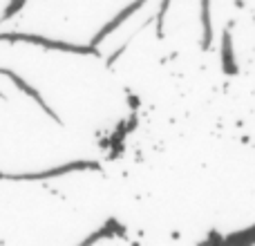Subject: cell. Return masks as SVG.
Segmentation results:
<instances>
[{
	"label": "cell",
	"instance_id": "cell-2",
	"mask_svg": "<svg viewBox=\"0 0 255 246\" xmlns=\"http://www.w3.org/2000/svg\"><path fill=\"white\" fill-rule=\"evenodd\" d=\"M97 161H74V163H65L61 168H49L45 172H29V175H7L0 172V179H52V177H61L67 172H76V170H99Z\"/></svg>",
	"mask_w": 255,
	"mask_h": 246
},
{
	"label": "cell",
	"instance_id": "cell-7",
	"mask_svg": "<svg viewBox=\"0 0 255 246\" xmlns=\"http://www.w3.org/2000/svg\"><path fill=\"white\" fill-rule=\"evenodd\" d=\"M22 4H25V0H11V2H9V7H7V11L2 13V20H7V18H11L13 13H18Z\"/></svg>",
	"mask_w": 255,
	"mask_h": 246
},
{
	"label": "cell",
	"instance_id": "cell-4",
	"mask_svg": "<svg viewBox=\"0 0 255 246\" xmlns=\"http://www.w3.org/2000/svg\"><path fill=\"white\" fill-rule=\"evenodd\" d=\"M0 74H4V76H7V79H11V81H13V85H16L18 90H22V92L27 94V97H31V99H34V101L38 103V106L43 108V110L49 115V119H54V121H61V119H58V115H56V112H54L52 108H49L47 103H45V99L40 97V92H36V90L31 88V85L27 83V81L22 79V76H18L16 72H11V70H0Z\"/></svg>",
	"mask_w": 255,
	"mask_h": 246
},
{
	"label": "cell",
	"instance_id": "cell-3",
	"mask_svg": "<svg viewBox=\"0 0 255 246\" xmlns=\"http://www.w3.org/2000/svg\"><path fill=\"white\" fill-rule=\"evenodd\" d=\"M145 2H148V0H134V2H132V4H128V7L126 9H121V11L119 13H117V16L115 18H112V20L110 22H106V25H103V29L101 31H99V34L97 36H94V38H92V45H94V47H97V45L99 43H101V40L103 38H108V36H110L112 34V31H115L117 29V27H119L121 25V22H124L126 20V18H130L132 16V13H134L136 11V9H139V7H143V4Z\"/></svg>",
	"mask_w": 255,
	"mask_h": 246
},
{
	"label": "cell",
	"instance_id": "cell-6",
	"mask_svg": "<svg viewBox=\"0 0 255 246\" xmlns=\"http://www.w3.org/2000/svg\"><path fill=\"white\" fill-rule=\"evenodd\" d=\"M202 27H204V47H211L213 29H211V0H202Z\"/></svg>",
	"mask_w": 255,
	"mask_h": 246
},
{
	"label": "cell",
	"instance_id": "cell-1",
	"mask_svg": "<svg viewBox=\"0 0 255 246\" xmlns=\"http://www.w3.org/2000/svg\"><path fill=\"white\" fill-rule=\"evenodd\" d=\"M0 40H11V43H34L40 47L47 49H61V52H76V54H97V47L92 43L88 47H81V45H70L63 43V40H52L45 38V36H29V34H0Z\"/></svg>",
	"mask_w": 255,
	"mask_h": 246
},
{
	"label": "cell",
	"instance_id": "cell-5",
	"mask_svg": "<svg viewBox=\"0 0 255 246\" xmlns=\"http://www.w3.org/2000/svg\"><path fill=\"white\" fill-rule=\"evenodd\" d=\"M222 63H224V72L226 74H238V63H235V54H233V43H231V31H224L222 38Z\"/></svg>",
	"mask_w": 255,
	"mask_h": 246
}]
</instances>
